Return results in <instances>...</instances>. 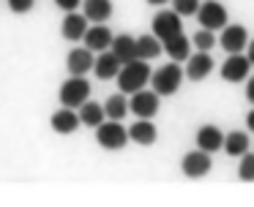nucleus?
<instances>
[{
  "mask_svg": "<svg viewBox=\"0 0 254 207\" xmlns=\"http://www.w3.org/2000/svg\"><path fill=\"white\" fill-rule=\"evenodd\" d=\"M150 65L148 60H131V63H123L121 74H118V87H121V93H137L142 90L145 85L150 82Z\"/></svg>",
  "mask_w": 254,
  "mask_h": 207,
  "instance_id": "nucleus-1",
  "label": "nucleus"
},
{
  "mask_svg": "<svg viewBox=\"0 0 254 207\" xmlns=\"http://www.w3.org/2000/svg\"><path fill=\"white\" fill-rule=\"evenodd\" d=\"M183 76H186V71H183L181 65L172 60V63L161 65L159 71H153V74H150V85H153V90L159 93V96H172V93H178Z\"/></svg>",
  "mask_w": 254,
  "mask_h": 207,
  "instance_id": "nucleus-2",
  "label": "nucleus"
},
{
  "mask_svg": "<svg viewBox=\"0 0 254 207\" xmlns=\"http://www.w3.org/2000/svg\"><path fill=\"white\" fill-rule=\"evenodd\" d=\"M96 142H99L104 150H121L128 142V128H123L121 120H107L96 128Z\"/></svg>",
  "mask_w": 254,
  "mask_h": 207,
  "instance_id": "nucleus-3",
  "label": "nucleus"
},
{
  "mask_svg": "<svg viewBox=\"0 0 254 207\" xmlns=\"http://www.w3.org/2000/svg\"><path fill=\"white\" fill-rule=\"evenodd\" d=\"M150 30H153V36L159 38L161 44L170 41V38H175V36H181V33H183L181 14H178V11H159V14L153 16Z\"/></svg>",
  "mask_w": 254,
  "mask_h": 207,
  "instance_id": "nucleus-4",
  "label": "nucleus"
},
{
  "mask_svg": "<svg viewBox=\"0 0 254 207\" xmlns=\"http://www.w3.org/2000/svg\"><path fill=\"white\" fill-rule=\"evenodd\" d=\"M90 96V82L82 79V76H71V79H66L61 85V101L63 106H82L85 101H88Z\"/></svg>",
  "mask_w": 254,
  "mask_h": 207,
  "instance_id": "nucleus-5",
  "label": "nucleus"
},
{
  "mask_svg": "<svg viewBox=\"0 0 254 207\" xmlns=\"http://www.w3.org/2000/svg\"><path fill=\"white\" fill-rule=\"evenodd\" d=\"M197 19L205 30H221V27H227V8L216 0H205V3H199Z\"/></svg>",
  "mask_w": 254,
  "mask_h": 207,
  "instance_id": "nucleus-6",
  "label": "nucleus"
},
{
  "mask_svg": "<svg viewBox=\"0 0 254 207\" xmlns=\"http://www.w3.org/2000/svg\"><path fill=\"white\" fill-rule=\"evenodd\" d=\"M128 109H131L137 117H142V120H148V117H153L156 112H159V93L156 90H137V93H131V104H128Z\"/></svg>",
  "mask_w": 254,
  "mask_h": 207,
  "instance_id": "nucleus-7",
  "label": "nucleus"
},
{
  "mask_svg": "<svg viewBox=\"0 0 254 207\" xmlns=\"http://www.w3.org/2000/svg\"><path fill=\"white\" fill-rule=\"evenodd\" d=\"M249 68H252V60L246 54H230L221 65V79L224 82H243L249 76Z\"/></svg>",
  "mask_w": 254,
  "mask_h": 207,
  "instance_id": "nucleus-8",
  "label": "nucleus"
},
{
  "mask_svg": "<svg viewBox=\"0 0 254 207\" xmlns=\"http://www.w3.org/2000/svg\"><path fill=\"white\" fill-rule=\"evenodd\" d=\"M181 169L186 177H205L210 172V153H205V150L186 153L181 161Z\"/></svg>",
  "mask_w": 254,
  "mask_h": 207,
  "instance_id": "nucleus-9",
  "label": "nucleus"
},
{
  "mask_svg": "<svg viewBox=\"0 0 254 207\" xmlns=\"http://www.w3.org/2000/svg\"><path fill=\"white\" fill-rule=\"evenodd\" d=\"M219 44H221V49H224V52H230V54L243 52V49L249 47L246 27H243V25H227L224 33H221V38H219Z\"/></svg>",
  "mask_w": 254,
  "mask_h": 207,
  "instance_id": "nucleus-10",
  "label": "nucleus"
},
{
  "mask_svg": "<svg viewBox=\"0 0 254 207\" xmlns=\"http://www.w3.org/2000/svg\"><path fill=\"white\" fill-rule=\"evenodd\" d=\"M213 71V57H210L208 52H194L191 57H189V65H186V76L191 82H202L205 76Z\"/></svg>",
  "mask_w": 254,
  "mask_h": 207,
  "instance_id": "nucleus-11",
  "label": "nucleus"
},
{
  "mask_svg": "<svg viewBox=\"0 0 254 207\" xmlns=\"http://www.w3.org/2000/svg\"><path fill=\"white\" fill-rule=\"evenodd\" d=\"M112 33H110V27H104V25H93V27H88V33H85V47L90 49V52H104L107 47H112Z\"/></svg>",
  "mask_w": 254,
  "mask_h": 207,
  "instance_id": "nucleus-12",
  "label": "nucleus"
},
{
  "mask_svg": "<svg viewBox=\"0 0 254 207\" xmlns=\"http://www.w3.org/2000/svg\"><path fill=\"white\" fill-rule=\"evenodd\" d=\"M61 27H63V38H68V41H79V38H85V33H88V16L77 14V11H68Z\"/></svg>",
  "mask_w": 254,
  "mask_h": 207,
  "instance_id": "nucleus-13",
  "label": "nucleus"
},
{
  "mask_svg": "<svg viewBox=\"0 0 254 207\" xmlns=\"http://www.w3.org/2000/svg\"><path fill=\"white\" fill-rule=\"evenodd\" d=\"M197 147L205 153H216L224 147V134H221L216 125H202V128L197 131Z\"/></svg>",
  "mask_w": 254,
  "mask_h": 207,
  "instance_id": "nucleus-14",
  "label": "nucleus"
},
{
  "mask_svg": "<svg viewBox=\"0 0 254 207\" xmlns=\"http://www.w3.org/2000/svg\"><path fill=\"white\" fill-rule=\"evenodd\" d=\"M68 74H74V76H82V74H88L90 68H93V52H90L88 47L85 49H71L68 52Z\"/></svg>",
  "mask_w": 254,
  "mask_h": 207,
  "instance_id": "nucleus-15",
  "label": "nucleus"
},
{
  "mask_svg": "<svg viewBox=\"0 0 254 207\" xmlns=\"http://www.w3.org/2000/svg\"><path fill=\"white\" fill-rule=\"evenodd\" d=\"M121 57H118L115 52H101V57L93 63V71L99 79H115L118 74H121Z\"/></svg>",
  "mask_w": 254,
  "mask_h": 207,
  "instance_id": "nucleus-16",
  "label": "nucleus"
},
{
  "mask_svg": "<svg viewBox=\"0 0 254 207\" xmlns=\"http://www.w3.org/2000/svg\"><path fill=\"white\" fill-rule=\"evenodd\" d=\"M156 136H159V131H156V125L150 123V120H142L139 117L137 123L128 128V139L131 142H137V145H142V147H150L156 142Z\"/></svg>",
  "mask_w": 254,
  "mask_h": 207,
  "instance_id": "nucleus-17",
  "label": "nucleus"
},
{
  "mask_svg": "<svg viewBox=\"0 0 254 207\" xmlns=\"http://www.w3.org/2000/svg\"><path fill=\"white\" fill-rule=\"evenodd\" d=\"M110 49L118 54V57H121V63L139 60V57H137V38H134V36H126V33L112 38V47H110Z\"/></svg>",
  "mask_w": 254,
  "mask_h": 207,
  "instance_id": "nucleus-18",
  "label": "nucleus"
},
{
  "mask_svg": "<svg viewBox=\"0 0 254 207\" xmlns=\"http://www.w3.org/2000/svg\"><path fill=\"white\" fill-rule=\"evenodd\" d=\"M85 16L88 22H96V25H104L112 16V0H85Z\"/></svg>",
  "mask_w": 254,
  "mask_h": 207,
  "instance_id": "nucleus-19",
  "label": "nucleus"
},
{
  "mask_svg": "<svg viewBox=\"0 0 254 207\" xmlns=\"http://www.w3.org/2000/svg\"><path fill=\"white\" fill-rule=\"evenodd\" d=\"M50 123H52V131H58V134H71V131L79 125V114H74L71 106H63V109H58V112L52 114Z\"/></svg>",
  "mask_w": 254,
  "mask_h": 207,
  "instance_id": "nucleus-20",
  "label": "nucleus"
},
{
  "mask_svg": "<svg viewBox=\"0 0 254 207\" xmlns=\"http://www.w3.org/2000/svg\"><path fill=\"white\" fill-rule=\"evenodd\" d=\"M104 117H107L104 106L96 104V101H85L82 106H79V120H82L85 125H90V128H99V125L104 123Z\"/></svg>",
  "mask_w": 254,
  "mask_h": 207,
  "instance_id": "nucleus-21",
  "label": "nucleus"
},
{
  "mask_svg": "<svg viewBox=\"0 0 254 207\" xmlns=\"http://www.w3.org/2000/svg\"><path fill=\"white\" fill-rule=\"evenodd\" d=\"M164 52V44L156 36H139L137 38V57L139 60H153Z\"/></svg>",
  "mask_w": 254,
  "mask_h": 207,
  "instance_id": "nucleus-22",
  "label": "nucleus"
},
{
  "mask_svg": "<svg viewBox=\"0 0 254 207\" xmlns=\"http://www.w3.org/2000/svg\"><path fill=\"white\" fill-rule=\"evenodd\" d=\"M224 150L230 155H243L249 150V136L246 131H232V134L224 136Z\"/></svg>",
  "mask_w": 254,
  "mask_h": 207,
  "instance_id": "nucleus-23",
  "label": "nucleus"
},
{
  "mask_svg": "<svg viewBox=\"0 0 254 207\" xmlns=\"http://www.w3.org/2000/svg\"><path fill=\"white\" fill-rule=\"evenodd\" d=\"M164 49H167V54H170L175 63H181V60L189 57V38L181 33V36H175V38H170V41H164Z\"/></svg>",
  "mask_w": 254,
  "mask_h": 207,
  "instance_id": "nucleus-24",
  "label": "nucleus"
},
{
  "mask_svg": "<svg viewBox=\"0 0 254 207\" xmlns=\"http://www.w3.org/2000/svg\"><path fill=\"white\" fill-rule=\"evenodd\" d=\"M104 112H107V117H110V120H123V117H126L128 101L123 98V93H121V96H110V98H107Z\"/></svg>",
  "mask_w": 254,
  "mask_h": 207,
  "instance_id": "nucleus-25",
  "label": "nucleus"
},
{
  "mask_svg": "<svg viewBox=\"0 0 254 207\" xmlns=\"http://www.w3.org/2000/svg\"><path fill=\"white\" fill-rule=\"evenodd\" d=\"M191 41H194V47H197L199 52H210V49H213V44H216V38H213V30H205V27H202V30L194 33Z\"/></svg>",
  "mask_w": 254,
  "mask_h": 207,
  "instance_id": "nucleus-26",
  "label": "nucleus"
},
{
  "mask_svg": "<svg viewBox=\"0 0 254 207\" xmlns=\"http://www.w3.org/2000/svg\"><path fill=\"white\" fill-rule=\"evenodd\" d=\"M238 177L246 180V183H254V155L243 153V161H241V166H238Z\"/></svg>",
  "mask_w": 254,
  "mask_h": 207,
  "instance_id": "nucleus-27",
  "label": "nucleus"
},
{
  "mask_svg": "<svg viewBox=\"0 0 254 207\" xmlns=\"http://www.w3.org/2000/svg\"><path fill=\"white\" fill-rule=\"evenodd\" d=\"M172 11H178L181 16H191L199 11V0H172Z\"/></svg>",
  "mask_w": 254,
  "mask_h": 207,
  "instance_id": "nucleus-28",
  "label": "nucleus"
},
{
  "mask_svg": "<svg viewBox=\"0 0 254 207\" xmlns=\"http://www.w3.org/2000/svg\"><path fill=\"white\" fill-rule=\"evenodd\" d=\"M8 8H11L14 14H25V11L33 8V0H8Z\"/></svg>",
  "mask_w": 254,
  "mask_h": 207,
  "instance_id": "nucleus-29",
  "label": "nucleus"
},
{
  "mask_svg": "<svg viewBox=\"0 0 254 207\" xmlns=\"http://www.w3.org/2000/svg\"><path fill=\"white\" fill-rule=\"evenodd\" d=\"M55 5H58V8H63V11L68 14V11H74V8L79 5V0H55Z\"/></svg>",
  "mask_w": 254,
  "mask_h": 207,
  "instance_id": "nucleus-30",
  "label": "nucleus"
},
{
  "mask_svg": "<svg viewBox=\"0 0 254 207\" xmlns=\"http://www.w3.org/2000/svg\"><path fill=\"white\" fill-rule=\"evenodd\" d=\"M246 98H249V101L254 104V76H252V79L246 82Z\"/></svg>",
  "mask_w": 254,
  "mask_h": 207,
  "instance_id": "nucleus-31",
  "label": "nucleus"
},
{
  "mask_svg": "<svg viewBox=\"0 0 254 207\" xmlns=\"http://www.w3.org/2000/svg\"><path fill=\"white\" fill-rule=\"evenodd\" d=\"M246 125H249V131H254V109L246 114Z\"/></svg>",
  "mask_w": 254,
  "mask_h": 207,
  "instance_id": "nucleus-32",
  "label": "nucleus"
},
{
  "mask_svg": "<svg viewBox=\"0 0 254 207\" xmlns=\"http://www.w3.org/2000/svg\"><path fill=\"white\" fill-rule=\"evenodd\" d=\"M249 60H252V65H254V41H249V54H246Z\"/></svg>",
  "mask_w": 254,
  "mask_h": 207,
  "instance_id": "nucleus-33",
  "label": "nucleus"
},
{
  "mask_svg": "<svg viewBox=\"0 0 254 207\" xmlns=\"http://www.w3.org/2000/svg\"><path fill=\"white\" fill-rule=\"evenodd\" d=\"M150 5H161V3H167V0H148Z\"/></svg>",
  "mask_w": 254,
  "mask_h": 207,
  "instance_id": "nucleus-34",
  "label": "nucleus"
}]
</instances>
